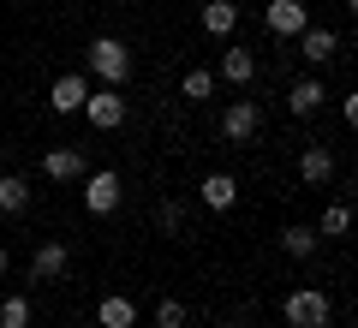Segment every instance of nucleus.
Listing matches in <instances>:
<instances>
[{
	"instance_id": "15",
	"label": "nucleus",
	"mask_w": 358,
	"mask_h": 328,
	"mask_svg": "<svg viewBox=\"0 0 358 328\" xmlns=\"http://www.w3.org/2000/svg\"><path fill=\"white\" fill-rule=\"evenodd\" d=\"M287 108H293L299 120H310V114L322 108V78H299V84L287 90Z\"/></svg>"
},
{
	"instance_id": "13",
	"label": "nucleus",
	"mask_w": 358,
	"mask_h": 328,
	"mask_svg": "<svg viewBox=\"0 0 358 328\" xmlns=\"http://www.w3.org/2000/svg\"><path fill=\"white\" fill-rule=\"evenodd\" d=\"M96 322H102V328H131V322H138V304H131L126 292H108V299L96 304Z\"/></svg>"
},
{
	"instance_id": "18",
	"label": "nucleus",
	"mask_w": 358,
	"mask_h": 328,
	"mask_svg": "<svg viewBox=\"0 0 358 328\" xmlns=\"http://www.w3.org/2000/svg\"><path fill=\"white\" fill-rule=\"evenodd\" d=\"M317 227H299V221H293V227H281V251L287 257H317Z\"/></svg>"
},
{
	"instance_id": "17",
	"label": "nucleus",
	"mask_w": 358,
	"mask_h": 328,
	"mask_svg": "<svg viewBox=\"0 0 358 328\" xmlns=\"http://www.w3.org/2000/svg\"><path fill=\"white\" fill-rule=\"evenodd\" d=\"M42 173L48 179H84V155L78 150H48L42 155Z\"/></svg>"
},
{
	"instance_id": "19",
	"label": "nucleus",
	"mask_w": 358,
	"mask_h": 328,
	"mask_svg": "<svg viewBox=\"0 0 358 328\" xmlns=\"http://www.w3.org/2000/svg\"><path fill=\"white\" fill-rule=\"evenodd\" d=\"M179 96H185V101H209V96H215V72H203V66H192V72L179 78Z\"/></svg>"
},
{
	"instance_id": "4",
	"label": "nucleus",
	"mask_w": 358,
	"mask_h": 328,
	"mask_svg": "<svg viewBox=\"0 0 358 328\" xmlns=\"http://www.w3.org/2000/svg\"><path fill=\"white\" fill-rule=\"evenodd\" d=\"M257 131H263V108H257V101H227L221 138H227V143H257Z\"/></svg>"
},
{
	"instance_id": "7",
	"label": "nucleus",
	"mask_w": 358,
	"mask_h": 328,
	"mask_svg": "<svg viewBox=\"0 0 358 328\" xmlns=\"http://www.w3.org/2000/svg\"><path fill=\"white\" fill-rule=\"evenodd\" d=\"M263 24L275 30V36H299V30L310 24V13H305V0H268V6H263Z\"/></svg>"
},
{
	"instance_id": "12",
	"label": "nucleus",
	"mask_w": 358,
	"mask_h": 328,
	"mask_svg": "<svg viewBox=\"0 0 358 328\" xmlns=\"http://www.w3.org/2000/svg\"><path fill=\"white\" fill-rule=\"evenodd\" d=\"M197 191H203V209H215V215L239 203V179H233V173H209Z\"/></svg>"
},
{
	"instance_id": "3",
	"label": "nucleus",
	"mask_w": 358,
	"mask_h": 328,
	"mask_svg": "<svg viewBox=\"0 0 358 328\" xmlns=\"http://www.w3.org/2000/svg\"><path fill=\"white\" fill-rule=\"evenodd\" d=\"M78 114H84L96 131H114V126H126V96H120L114 84H108V90H90Z\"/></svg>"
},
{
	"instance_id": "1",
	"label": "nucleus",
	"mask_w": 358,
	"mask_h": 328,
	"mask_svg": "<svg viewBox=\"0 0 358 328\" xmlns=\"http://www.w3.org/2000/svg\"><path fill=\"white\" fill-rule=\"evenodd\" d=\"M84 66L102 78V84H114V90L131 84V72H138V60H131V48H126L120 36H96V42L84 48Z\"/></svg>"
},
{
	"instance_id": "24",
	"label": "nucleus",
	"mask_w": 358,
	"mask_h": 328,
	"mask_svg": "<svg viewBox=\"0 0 358 328\" xmlns=\"http://www.w3.org/2000/svg\"><path fill=\"white\" fill-rule=\"evenodd\" d=\"M6 269H13V257H6V245H0V275H6Z\"/></svg>"
},
{
	"instance_id": "22",
	"label": "nucleus",
	"mask_w": 358,
	"mask_h": 328,
	"mask_svg": "<svg viewBox=\"0 0 358 328\" xmlns=\"http://www.w3.org/2000/svg\"><path fill=\"white\" fill-rule=\"evenodd\" d=\"M155 328H185V304H179V299H162V304H155Z\"/></svg>"
},
{
	"instance_id": "25",
	"label": "nucleus",
	"mask_w": 358,
	"mask_h": 328,
	"mask_svg": "<svg viewBox=\"0 0 358 328\" xmlns=\"http://www.w3.org/2000/svg\"><path fill=\"white\" fill-rule=\"evenodd\" d=\"M268 328H275V322H268Z\"/></svg>"
},
{
	"instance_id": "21",
	"label": "nucleus",
	"mask_w": 358,
	"mask_h": 328,
	"mask_svg": "<svg viewBox=\"0 0 358 328\" xmlns=\"http://www.w3.org/2000/svg\"><path fill=\"white\" fill-rule=\"evenodd\" d=\"M0 328H30V299H24V292L0 299Z\"/></svg>"
},
{
	"instance_id": "16",
	"label": "nucleus",
	"mask_w": 358,
	"mask_h": 328,
	"mask_svg": "<svg viewBox=\"0 0 358 328\" xmlns=\"http://www.w3.org/2000/svg\"><path fill=\"white\" fill-rule=\"evenodd\" d=\"M24 209H30V179L0 173V215H24Z\"/></svg>"
},
{
	"instance_id": "5",
	"label": "nucleus",
	"mask_w": 358,
	"mask_h": 328,
	"mask_svg": "<svg viewBox=\"0 0 358 328\" xmlns=\"http://www.w3.org/2000/svg\"><path fill=\"white\" fill-rule=\"evenodd\" d=\"M66 269H72V251L60 239L36 245V257H30V287H54V280H66Z\"/></svg>"
},
{
	"instance_id": "20",
	"label": "nucleus",
	"mask_w": 358,
	"mask_h": 328,
	"mask_svg": "<svg viewBox=\"0 0 358 328\" xmlns=\"http://www.w3.org/2000/svg\"><path fill=\"white\" fill-rule=\"evenodd\" d=\"M346 227H352V209H346V203H329V209H322V227H317V239H341Z\"/></svg>"
},
{
	"instance_id": "14",
	"label": "nucleus",
	"mask_w": 358,
	"mask_h": 328,
	"mask_svg": "<svg viewBox=\"0 0 358 328\" xmlns=\"http://www.w3.org/2000/svg\"><path fill=\"white\" fill-rule=\"evenodd\" d=\"M203 30L209 36H233L239 30V6L233 0H203Z\"/></svg>"
},
{
	"instance_id": "11",
	"label": "nucleus",
	"mask_w": 358,
	"mask_h": 328,
	"mask_svg": "<svg viewBox=\"0 0 358 328\" xmlns=\"http://www.w3.org/2000/svg\"><path fill=\"white\" fill-rule=\"evenodd\" d=\"M299 179H305V185L334 179V150H329V143H305V155H299Z\"/></svg>"
},
{
	"instance_id": "2",
	"label": "nucleus",
	"mask_w": 358,
	"mask_h": 328,
	"mask_svg": "<svg viewBox=\"0 0 358 328\" xmlns=\"http://www.w3.org/2000/svg\"><path fill=\"white\" fill-rule=\"evenodd\" d=\"M281 316H287V328H329L334 304H329V292H322V287H299V292H287Z\"/></svg>"
},
{
	"instance_id": "10",
	"label": "nucleus",
	"mask_w": 358,
	"mask_h": 328,
	"mask_svg": "<svg viewBox=\"0 0 358 328\" xmlns=\"http://www.w3.org/2000/svg\"><path fill=\"white\" fill-rule=\"evenodd\" d=\"M251 78H257V54H251V48H227V54H221V72H215V84L245 90Z\"/></svg>"
},
{
	"instance_id": "9",
	"label": "nucleus",
	"mask_w": 358,
	"mask_h": 328,
	"mask_svg": "<svg viewBox=\"0 0 358 328\" xmlns=\"http://www.w3.org/2000/svg\"><path fill=\"white\" fill-rule=\"evenodd\" d=\"M84 96H90L84 72H66V78H54V90H48V108H54V114H78V108H84Z\"/></svg>"
},
{
	"instance_id": "8",
	"label": "nucleus",
	"mask_w": 358,
	"mask_h": 328,
	"mask_svg": "<svg viewBox=\"0 0 358 328\" xmlns=\"http://www.w3.org/2000/svg\"><path fill=\"white\" fill-rule=\"evenodd\" d=\"M293 42H299V54H305L310 66H329L334 54H341V36H334V30H317V24H305Z\"/></svg>"
},
{
	"instance_id": "6",
	"label": "nucleus",
	"mask_w": 358,
	"mask_h": 328,
	"mask_svg": "<svg viewBox=\"0 0 358 328\" xmlns=\"http://www.w3.org/2000/svg\"><path fill=\"white\" fill-rule=\"evenodd\" d=\"M120 191H126V185H120L114 167L90 173V179H84V209H90V215H114V209H120Z\"/></svg>"
},
{
	"instance_id": "23",
	"label": "nucleus",
	"mask_w": 358,
	"mask_h": 328,
	"mask_svg": "<svg viewBox=\"0 0 358 328\" xmlns=\"http://www.w3.org/2000/svg\"><path fill=\"white\" fill-rule=\"evenodd\" d=\"M155 221H162L167 233H173V227H185V203H162V209H155Z\"/></svg>"
}]
</instances>
